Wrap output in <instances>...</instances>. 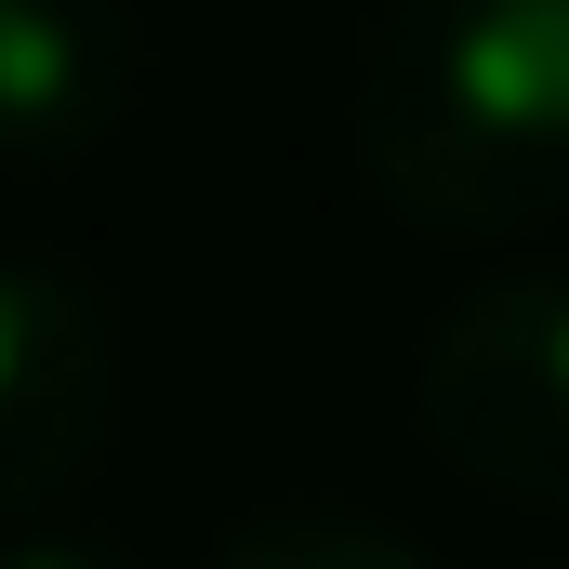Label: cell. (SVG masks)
Returning <instances> with one entry per match:
<instances>
[{"mask_svg": "<svg viewBox=\"0 0 569 569\" xmlns=\"http://www.w3.org/2000/svg\"><path fill=\"white\" fill-rule=\"evenodd\" d=\"M0 569H133L120 543H67V530H0Z\"/></svg>", "mask_w": 569, "mask_h": 569, "instance_id": "cell-6", "label": "cell"}, {"mask_svg": "<svg viewBox=\"0 0 569 569\" xmlns=\"http://www.w3.org/2000/svg\"><path fill=\"white\" fill-rule=\"evenodd\" d=\"M120 411V331L67 266L0 252V530L53 517Z\"/></svg>", "mask_w": 569, "mask_h": 569, "instance_id": "cell-3", "label": "cell"}, {"mask_svg": "<svg viewBox=\"0 0 569 569\" xmlns=\"http://www.w3.org/2000/svg\"><path fill=\"white\" fill-rule=\"evenodd\" d=\"M425 450L463 463L490 503L569 517V266H503L425 331L411 371Z\"/></svg>", "mask_w": 569, "mask_h": 569, "instance_id": "cell-2", "label": "cell"}, {"mask_svg": "<svg viewBox=\"0 0 569 569\" xmlns=\"http://www.w3.org/2000/svg\"><path fill=\"white\" fill-rule=\"evenodd\" d=\"M199 569H437V557L398 543V530H371V517H252V530H226Z\"/></svg>", "mask_w": 569, "mask_h": 569, "instance_id": "cell-5", "label": "cell"}, {"mask_svg": "<svg viewBox=\"0 0 569 569\" xmlns=\"http://www.w3.org/2000/svg\"><path fill=\"white\" fill-rule=\"evenodd\" d=\"M133 0H0V172H80L133 120Z\"/></svg>", "mask_w": 569, "mask_h": 569, "instance_id": "cell-4", "label": "cell"}, {"mask_svg": "<svg viewBox=\"0 0 569 569\" xmlns=\"http://www.w3.org/2000/svg\"><path fill=\"white\" fill-rule=\"evenodd\" d=\"M358 172L425 239L569 212V0H398L358 67Z\"/></svg>", "mask_w": 569, "mask_h": 569, "instance_id": "cell-1", "label": "cell"}]
</instances>
